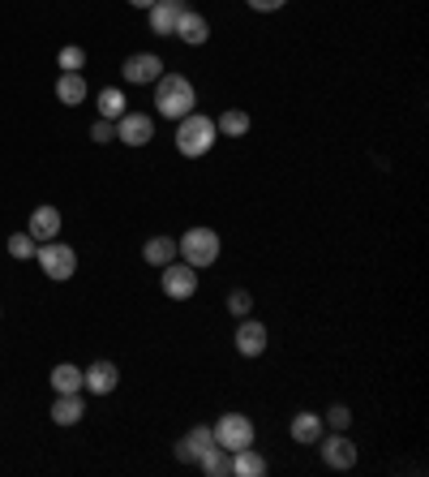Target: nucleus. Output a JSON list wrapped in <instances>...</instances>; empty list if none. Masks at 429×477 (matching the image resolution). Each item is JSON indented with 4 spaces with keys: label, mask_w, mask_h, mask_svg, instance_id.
<instances>
[{
    "label": "nucleus",
    "mask_w": 429,
    "mask_h": 477,
    "mask_svg": "<svg viewBox=\"0 0 429 477\" xmlns=\"http://www.w3.org/2000/svg\"><path fill=\"white\" fill-rule=\"evenodd\" d=\"M211 447H214L211 426H194L189 435L176 443V460H180V464H197V460H202V452H211Z\"/></svg>",
    "instance_id": "obj_13"
},
{
    "label": "nucleus",
    "mask_w": 429,
    "mask_h": 477,
    "mask_svg": "<svg viewBox=\"0 0 429 477\" xmlns=\"http://www.w3.org/2000/svg\"><path fill=\"white\" fill-rule=\"evenodd\" d=\"M155 0H129V9H151Z\"/></svg>",
    "instance_id": "obj_31"
},
{
    "label": "nucleus",
    "mask_w": 429,
    "mask_h": 477,
    "mask_svg": "<svg viewBox=\"0 0 429 477\" xmlns=\"http://www.w3.org/2000/svg\"><path fill=\"white\" fill-rule=\"evenodd\" d=\"M189 4L185 0H155L151 9H146V22H151V35H172L180 13H185Z\"/></svg>",
    "instance_id": "obj_12"
},
{
    "label": "nucleus",
    "mask_w": 429,
    "mask_h": 477,
    "mask_svg": "<svg viewBox=\"0 0 429 477\" xmlns=\"http://www.w3.org/2000/svg\"><path fill=\"white\" fill-rule=\"evenodd\" d=\"M117 138L125 146H146V142L155 138V117H146V112H125L117 120Z\"/></svg>",
    "instance_id": "obj_10"
},
{
    "label": "nucleus",
    "mask_w": 429,
    "mask_h": 477,
    "mask_svg": "<svg viewBox=\"0 0 429 477\" xmlns=\"http://www.w3.org/2000/svg\"><path fill=\"white\" fill-rule=\"evenodd\" d=\"M322 421H327L331 430H348V426H352V409H348V404H331Z\"/></svg>",
    "instance_id": "obj_28"
},
{
    "label": "nucleus",
    "mask_w": 429,
    "mask_h": 477,
    "mask_svg": "<svg viewBox=\"0 0 429 477\" xmlns=\"http://www.w3.org/2000/svg\"><path fill=\"white\" fill-rule=\"evenodd\" d=\"M262 473H267V456L254 452V443L232 452V477H262Z\"/></svg>",
    "instance_id": "obj_19"
},
{
    "label": "nucleus",
    "mask_w": 429,
    "mask_h": 477,
    "mask_svg": "<svg viewBox=\"0 0 429 477\" xmlns=\"http://www.w3.org/2000/svg\"><path fill=\"white\" fill-rule=\"evenodd\" d=\"M211 435H214V443L223 447V452H241V447H250L254 443V421L245 418V413H223V418L211 426Z\"/></svg>",
    "instance_id": "obj_5"
},
{
    "label": "nucleus",
    "mask_w": 429,
    "mask_h": 477,
    "mask_svg": "<svg viewBox=\"0 0 429 477\" xmlns=\"http://www.w3.org/2000/svg\"><path fill=\"white\" fill-rule=\"evenodd\" d=\"M228 310H232L236 318H245L254 310V293H250V288H232V293H228Z\"/></svg>",
    "instance_id": "obj_27"
},
{
    "label": "nucleus",
    "mask_w": 429,
    "mask_h": 477,
    "mask_svg": "<svg viewBox=\"0 0 429 477\" xmlns=\"http://www.w3.org/2000/svg\"><path fill=\"white\" fill-rule=\"evenodd\" d=\"M142 259L151 262V267H168L176 259V237H151L142 245Z\"/></svg>",
    "instance_id": "obj_23"
},
{
    "label": "nucleus",
    "mask_w": 429,
    "mask_h": 477,
    "mask_svg": "<svg viewBox=\"0 0 429 477\" xmlns=\"http://www.w3.org/2000/svg\"><path fill=\"white\" fill-rule=\"evenodd\" d=\"M250 112L245 108H223L219 117H214V129H219V138H245L250 134Z\"/></svg>",
    "instance_id": "obj_18"
},
{
    "label": "nucleus",
    "mask_w": 429,
    "mask_h": 477,
    "mask_svg": "<svg viewBox=\"0 0 429 477\" xmlns=\"http://www.w3.org/2000/svg\"><path fill=\"white\" fill-rule=\"evenodd\" d=\"M163 276H159V288H163V297L172 301H189L197 293V267H189V262H168V267H159Z\"/></svg>",
    "instance_id": "obj_6"
},
{
    "label": "nucleus",
    "mask_w": 429,
    "mask_h": 477,
    "mask_svg": "<svg viewBox=\"0 0 429 477\" xmlns=\"http://www.w3.org/2000/svg\"><path fill=\"white\" fill-rule=\"evenodd\" d=\"M82 413H86L82 392H57V400H52V421L57 426H78Z\"/></svg>",
    "instance_id": "obj_16"
},
{
    "label": "nucleus",
    "mask_w": 429,
    "mask_h": 477,
    "mask_svg": "<svg viewBox=\"0 0 429 477\" xmlns=\"http://www.w3.org/2000/svg\"><path fill=\"white\" fill-rule=\"evenodd\" d=\"M267 322H258V318H241V327H236V336H232V344H236V353L241 358H262L267 353Z\"/></svg>",
    "instance_id": "obj_9"
},
{
    "label": "nucleus",
    "mask_w": 429,
    "mask_h": 477,
    "mask_svg": "<svg viewBox=\"0 0 429 477\" xmlns=\"http://www.w3.org/2000/svg\"><path fill=\"white\" fill-rule=\"evenodd\" d=\"M214 142H219L214 117H206V112H189V117L176 120V151H180L185 159H202V155H211Z\"/></svg>",
    "instance_id": "obj_2"
},
{
    "label": "nucleus",
    "mask_w": 429,
    "mask_h": 477,
    "mask_svg": "<svg viewBox=\"0 0 429 477\" xmlns=\"http://www.w3.org/2000/svg\"><path fill=\"white\" fill-rule=\"evenodd\" d=\"M155 112L163 120H180L197 112V91L185 74H159L155 78Z\"/></svg>",
    "instance_id": "obj_1"
},
{
    "label": "nucleus",
    "mask_w": 429,
    "mask_h": 477,
    "mask_svg": "<svg viewBox=\"0 0 429 477\" xmlns=\"http://www.w3.org/2000/svg\"><path fill=\"white\" fill-rule=\"evenodd\" d=\"M219 250H223V241H219V233L214 228H206V224H194L185 237H176V254H180V262H189V267H214L219 262Z\"/></svg>",
    "instance_id": "obj_3"
},
{
    "label": "nucleus",
    "mask_w": 429,
    "mask_h": 477,
    "mask_svg": "<svg viewBox=\"0 0 429 477\" xmlns=\"http://www.w3.org/2000/svg\"><path fill=\"white\" fill-rule=\"evenodd\" d=\"M322 430H327L322 413H310V409H301V413L293 418V426H288L293 443H318V438H322Z\"/></svg>",
    "instance_id": "obj_17"
},
{
    "label": "nucleus",
    "mask_w": 429,
    "mask_h": 477,
    "mask_svg": "<svg viewBox=\"0 0 429 477\" xmlns=\"http://www.w3.org/2000/svg\"><path fill=\"white\" fill-rule=\"evenodd\" d=\"M95 103H99V117L103 120H120L125 112H129V100H125L120 86H103V91L95 95Z\"/></svg>",
    "instance_id": "obj_20"
},
{
    "label": "nucleus",
    "mask_w": 429,
    "mask_h": 477,
    "mask_svg": "<svg viewBox=\"0 0 429 477\" xmlns=\"http://www.w3.org/2000/svg\"><path fill=\"white\" fill-rule=\"evenodd\" d=\"M52 392H82V370L78 366L60 361L57 370H52Z\"/></svg>",
    "instance_id": "obj_25"
},
{
    "label": "nucleus",
    "mask_w": 429,
    "mask_h": 477,
    "mask_svg": "<svg viewBox=\"0 0 429 477\" xmlns=\"http://www.w3.org/2000/svg\"><path fill=\"white\" fill-rule=\"evenodd\" d=\"M4 250H9V259L26 262V259H35V250H39V245H35V237H31V233H13Z\"/></svg>",
    "instance_id": "obj_26"
},
{
    "label": "nucleus",
    "mask_w": 429,
    "mask_h": 477,
    "mask_svg": "<svg viewBox=\"0 0 429 477\" xmlns=\"http://www.w3.org/2000/svg\"><path fill=\"white\" fill-rule=\"evenodd\" d=\"M57 100L65 103V108L86 103V78H82V74H60L57 78Z\"/></svg>",
    "instance_id": "obj_21"
},
{
    "label": "nucleus",
    "mask_w": 429,
    "mask_h": 477,
    "mask_svg": "<svg viewBox=\"0 0 429 477\" xmlns=\"http://www.w3.org/2000/svg\"><path fill=\"white\" fill-rule=\"evenodd\" d=\"M26 233L35 241H52V237H60V207H35L31 211V224H26Z\"/></svg>",
    "instance_id": "obj_15"
},
{
    "label": "nucleus",
    "mask_w": 429,
    "mask_h": 477,
    "mask_svg": "<svg viewBox=\"0 0 429 477\" xmlns=\"http://www.w3.org/2000/svg\"><path fill=\"white\" fill-rule=\"evenodd\" d=\"M120 74H125L129 86H155V78L163 74V60L155 52H134V57H125Z\"/></svg>",
    "instance_id": "obj_8"
},
{
    "label": "nucleus",
    "mask_w": 429,
    "mask_h": 477,
    "mask_svg": "<svg viewBox=\"0 0 429 477\" xmlns=\"http://www.w3.org/2000/svg\"><path fill=\"white\" fill-rule=\"evenodd\" d=\"M245 4H250L254 13H279V9H284L288 0H245Z\"/></svg>",
    "instance_id": "obj_30"
},
{
    "label": "nucleus",
    "mask_w": 429,
    "mask_h": 477,
    "mask_svg": "<svg viewBox=\"0 0 429 477\" xmlns=\"http://www.w3.org/2000/svg\"><path fill=\"white\" fill-rule=\"evenodd\" d=\"M197 469H202L206 477H232V452H223V447L214 443L211 452H202Z\"/></svg>",
    "instance_id": "obj_22"
},
{
    "label": "nucleus",
    "mask_w": 429,
    "mask_h": 477,
    "mask_svg": "<svg viewBox=\"0 0 429 477\" xmlns=\"http://www.w3.org/2000/svg\"><path fill=\"white\" fill-rule=\"evenodd\" d=\"M322 443V464L327 469H356V460H361V452H356V443H352L344 430H335V435H327V438H318Z\"/></svg>",
    "instance_id": "obj_7"
},
{
    "label": "nucleus",
    "mask_w": 429,
    "mask_h": 477,
    "mask_svg": "<svg viewBox=\"0 0 429 477\" xmlns=\"http://www.w3.org/2000/svg\"><path fill=\"white\" fill-rule=\"evenodd\" d=\"M35 259H39L43 267V276L48 279H57V284H65V279H74V271H78V254L65 245V241H43L39 250H35Z\"/></svg>",
    "instance_id": "obj_4"
},
{
    "label": "nucleus",
    "mask_w": 429,
    "mask_h": 477,
    "mask_svg": "<svg viewBox=\"0 0 429 477\" xmlns=\"http://www.w3.org/2000/svg\"><path fill=\"white\" fill-rule=\"evenodd\" d=\"M117 383H120V370L112 361H95V366L82 370V392H91V396H112Z\"/></svg>",
    "instance_id": "obj_11"
},
{
    "label": "nucleus",
    "mask_w": 429,
    "mask_h": 477,
    "mask_svg": "<svg viewBox=\"0 0 429 477\" xmlns=\"http://www.w3.org/2000/svg\"><path fill=\"white\" fill-rule=\"evenodd\" d=\"M91 138H95V142H112V138H117V120H103V117H99L95 125H91Z\"/></svg>",
    "instance_id": "obj_29"
},
{
    "label": "nucleus",
    "mask_w": 429,
    "mask_h": 477,
    "mask_svg": "<svg viewBox=\"0 0 429 477\" xmlns=\"http://www.w3.org/2000/svg\"><path fill=\"white\" fill-rule=\"evenodd\" d=\"M172 35L180 43H189V48H202V43L211 40V22L202 18V13H194V9H185V13H180V22H176Z\"/></svg>",
    "instance_id": "obj_14"
},
{
    "label": "nucleus",
    "mask_w": 429,
    "mask_h": 477,
    "mask_svg": "<svg viewBox=\"0 0 429 477\" xmlns=\"http://www.w3.org/2000/svg\"><path fill=\"white\" fill-rule=\"evenodd\" d=\"M57 69H60V74H82V69H86V48L65 43V48L57 52Z\"/></svg>",
    "instance_id": "obj_24"
}]
</instances>
